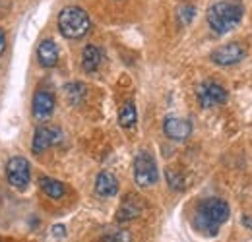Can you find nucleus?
Masks as SVG:
<instances>
[{"instance_id": "nucleus-7", "label": "nucleus", "mask_w": 252, "mask_h": 242, "mask_svg": "<svg viewBox=\"0 0 252 242\" xmlns=\"http://www.w3.org/2000/svg\"><path fill=\"white\" fill-rule=\"evenodd\" d=\"M63 142V132L61 128L57 126H39L33 134V142H32V151L35 155L47 151L51 146H57Z\"/></svg>"}, {"instance_id": "nucleus-12", "label": "nucleus", "mask_w": 252, "mask_h": 242, "mask_svg": "<svg viewBox=\"0 0 252 242\" xmlns=\"http://www.w3.org/2000/svg\"><path fill=\"white\" fill-rule=\"evenodd\" d=\"M59 47L53 39H43L37 47V60L43 68H55L59 64Z\"/></svg>"}, {"instance_id": "nucleus-15", "label": "nucleus", "mask_w": 252, "mask_h": 242, "mask_svg": "<svg viewBox=\"0 0 252 242\" xmlns=\"http://www.w3.org/2000/svg\"><path fill=\"white\" fill-rule=\"evenodd\" d=\"M39 186L43 190L45 196H49L51 200H63L64 194H66V186L57 179H51V177H41L39 179Z\"/></svg>"}, {"instance_id": "nucleus-8", "label": "nucleus", "mask_w": 252, "mask_h": 242, "mask_svg": "<svg viewBox=\"0 0 252 242\" xmlns=\"http://www.w3.org/2000/svg\"><path fill=\"white\" fill-rule=\"evenodd\" d=\"M247 57V49L241 45V43H227V45H221L216 51H212L210 59L212 62H216L218 66H233V64H239Z\"/></svg>"}, {"instance_id": "nucleus-6", "label": "nucleus", "mask_w": 252, "mask_h": 242, "mask_svg": "<svg viewBox=\"0 0 252 242\" xmlns=\"http://www.w3.org/2000/svg\"><path fill=\"white\" fill-rule=\"evenodd\" d=\"M196 97H198V101H200V105L202 107H218V105H223L225 101H227V90L218 84V82H214V80H206V82H202L200 86H198V90H196Z\"/></svg>"}, {"instance_id": "nucleus-4", "label": "nucleus", "mask_w": 252, "mask_h": 242, "mask_svg": "<svg viewBox=\"0 0 252 242\" xmlns=\"http://www.w3.org/2000/svg\"><path fill=\"white\" fill-rule=\"evenodd\" d=\"M159 181V171L152 153L142 151L134 159V182L140 188H150Z\"/></svg>"}, {"instance_id": "nucleus-21", "label": "nucleus", "mask_w": 252, "mask_h": 242, "mask_svg": "<svg viewBox=\"0 0 252 242\" xmlns=\"http://www.w3.org/2000/svg\"><path fill=\"white\" fill-rule=\"evenodd\" d=\"M4 51H6V35H4V31L0 30V57L4 55Z\"/></svg>"}, {"instance_id": "nucleus-14", "label": "nucleus", "mask_w": 252, "mask_h": 242, "mask_svg": "<svg viewBox=\"0 0 252 242\" xmlns=\"http://www.w3.org/2000/svg\"><path fill=\"white\" fill-rule=\"evenodd\" d=\"M103 62V51L97 45H86L82 51V70L86 74H94Z\"/></svg>"}, {"instance_id": "nucleus-20", "label": "nucleus", "mask_w": 252, "mask_h": 242, "mask_svg": "<svg viewBox=\"0 0 252 242\" xmlns=\"http://www.w3.org/2000/svg\"><path fill=\"white\" fill-rule=\"evenodd\" d=\"M192 18H194V6H183L179 10V20H181L183 26H189Z\"/></svg>"}, {"instance_id": "nucleus-22", "label": "nucleus", "mask_w": 252, "mask_h": 242, "mask_svg": "<svg viewBox=\"0 0 252 242\" xmlns=\"http://www.w3.org/2000/svg\"><path fill=\"white\" fill-rule=\"evenodd\" d=\"M53 235H57V237H63L64 235V229H63V225H57L55 229H53Z\"/></svg>"}, {"instance_id": "nucleus-10", "label": "nucleus", "mask_w": 252, "mask_h": 242, "mask_svg": "<svg viewBox=\"0 0 252 242\" xmlns=\"http://www.w3.org/2000/svg\"><path fill=\"white\" fill-rule=\"evenodd\" d=\"M163 132H165V136L169 140L183 142V140H187L190 134H192V122L189 119H183V117L169 115L163 121Z\"/></svg>"}, {"instance_id": "nucleus-2", "label": "nucleus", "mask_w": 252, "mask_h": 242, "mask_svg": "<svg viewBox=\"0 0 252 242\" xmlns=\"http://www.w3.org/2000/svg\"><path fill=\"white\" fill-rule=\"evenodd\" d=\"M245 14V6L241 0H220L212 4L206 12V20L210 30L218 35H225L231 30H235Z\"/></svg>"}, {"instance_id": "nucleus-18", "label": "nucleus", "mask_w": 252, "mask_h": 242, "mask_svg": "<svg viewBox=\"0 0 252 242\" xmlns=\"http://www.w3.org/2000/svg\"><path fill=\"white\" fill-rule=\"evenodd\" d=\"M103 242H130V235L123 229H113V231L105 233Z\"/></svg>"}, {"instance_id": "nucleus-13", "label": "nucleus", "mask_w": 252, "mask_h": 242, "mask_svg": "<svg viewBox=\"0 0 252 242\" xmlns=\"http://www.w3.org/2000/svg\"><path fill=\"white\" fill-rule=\"evenodd\" d=\"M95 192L101 196V198H113L117 196L119 192V181L113 173L109 171H101L95 179Z\"/></svg>"}, {"instance_id": "nucleus-3", "label": "nucleus", "mask_w": 252, "mask_h": 242, "mask_svg": "<svg viewBox=\"0 0 252 242\" xmlns=\"http://www.w3.org/2000/svg\"><path fill=\"white\" fill-rule=\"evenodd\" d=\"M57 26H59V31H61L63 37L76 41V39H84L92 31V20H90V14L84 8L66 6L59 14Z\"/></svg>"}, {"instance_id": "nucleus-1", "label": "nucleus", "mask_w": 252, "mask_h": 242, "mask_svg": "<svg viewBox=\"0 0 252 242\" xmlns=\"http://www.w3.org/2000/svg\"><path fill=\"white\" fill-rule=\"evenodd\" d=\"M231 208L221 198H204L194 213V229L206 237H216L220 227L229 219Z\"/></svg>"}, {"instance_id": "nucleus-23", "label": "nucleus", "mask_w": 252, "mask_h": 242, "mask_svg": "<svg viewBox=\"0 0 252 242\" xmlns=\"http://www.w3.org/2000/svg\"><path fill=\"white\" fill-rule=\"evenodd\" d=\"M243 225H245V227H249V229L252 231V217H249V215H247V217H243Z\"/></svg>"}, {"instance_id": "nucleus-9", "label": "nucleus", "mask_w": 252, "mask_h": 242, "mask_svg": "<svg viewBox=\"0 0 252 242\" xmlns=\"http://www.w3.org/2000/svg\"><path fill=\"white\" fill-rule=\"evenodd\" d=\"M55 105H57V101H55V95H53L51 91H47V90L35 91L33 103H32L33 119L39 122L49 121V119L53 117V113H55Z\"/></svg>"}, {"instance_id": "nucleus-19", "label": "nucleus", "mask_w": 252, "mask_h": 242, "mask_svg": "<svg viewBox=\"0 0 252 242\" xmlns=\"http://www.w3.org/2000/svg\"><path fill=\"white\" fill-rule=\"evenodd\" d=\"M167 182H169V186H171L173 190H183V188H185V181H183V177H181L179 173H175L173 169H169V171H167Z\"/></svg>"}, {"instance_id": "nucleus-16", "label": "nucleus", "mask_w": 252, "mask_h": 242, "mask_svg": "<svg viewBox=\"0 0 252 242\" xmlns=\"http://www.w3.org/2000/svg\"><path fill=\"white\" fill-rule=\"evenodd\" d=\"M138 122V111H136V105L132 101H126L125 105L121 107L119 111V124L125 128V130H132Z\"/></svg>"}, {"instance_id": "nucleus-5", "label": "nucleus", "mask_w": 252, "mask_h": 242, "mask_svg": "<svg viewBox=\"0 0 252 242\" xmlns=\"http://www.w3.org/2000/svg\"><path fill=\"white\" fill-rule=\"evenodd\" d=\"M6 181L16 190H26L32 181V167L26 157H12L6 163Z\"/></svg>"}, {"instance_id": "nucleus-17", "label": "nucleus", "mask_w": 252, "mask_h": 242, "mask_svg": "<svg viewBox=\"0 0 252 242\" xmlns=\"http://www.w3.org/2000/svg\"><path fill=\"white\" fill-rule=\"evenodd\" d=\"M66 97H68V101L70 103H74V105H78L84 97H86V86L84 84H70V86H66Z\"/></svg>"}, {"instance_id": "nucleus-11", "label": "nucleus", "mask_w": 252, "mask_h": 242, "mask_svg": "<svg viewBox=\"0 0 252 242\" xmlns=\"http://www.w3.org/2000/svg\"><path fill=\"white\" fill-rule=\"evenodd\" d=\"M144 212V202L138 194H126L125 200L121 202L119 206V212H117V221L119 223H128V221H134L138 219Z\"/></svg>"}]
</instances>
